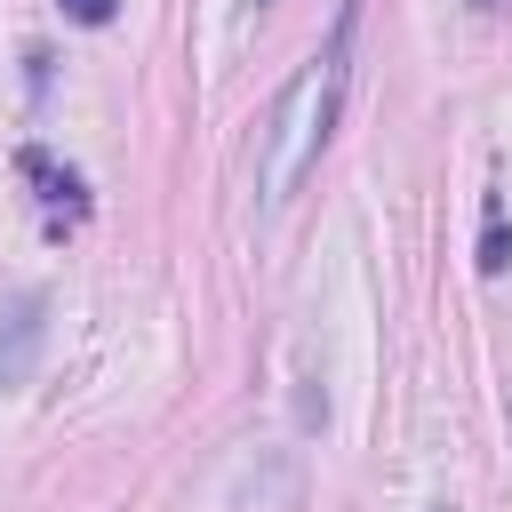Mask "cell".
Here are the masks:
<instances>
[{"label": "cell", "instance_id": "obj_5", "mask_svg": "<svg viewBox=\"0 0 512 512\" xmlns=\"http://www.w3.org/2000/svg\"><path fill=\"white\" fill-rule=\"evenodd\" d=\"M56 8H64L72 24H112V8H120V0H56Z\"/></svg>", "mask_w": 512, "mask_h": 512}, {"label": "cell", "instance_id": "obj_6", "mask_svg": "<svg viewBox=\"0 0 512 512\" xmlns=\"http://www.w3.org/2000/svg\"><path fill=\"white\" fill-rule=\"evenodd\" d=\"M472 8H504V0H472Z\"/></svg>", "mask_w": 512, "mask_h": 512}, {"label": "cell", "instance_id": "obj_4", "mask_svg": "<svg viewBox=\"0 0 512 512\" xmlns=\"http://www.w3.org/2000/svg\"><path fill=\"white\" fill-rule=\"evenodd\" d=\"M512 264V224H504V192L480 200V272H504Z\"/></svg>", "mask_w": 512, "mask_h": 512}, {"label": "cell", "instance_id": "obj_2", "mask_svg": "<svg viewBox=\"0 0 512 512\" xmlns=\"http://www.w3.org/2000/svg\"><path fill=\"white\" fill-rule=\"evenodd\" d=\"M40 344H48V296H40V288H16V296L0 304V392L32 384Z\"/></svg>", "mask_w": 512, "mask_h": 512}, {"label": "cell", "instance_id": "obj_3", "mask_svg": "<svg viewBox=\"0 0 512 512\" xmlns=\"http://www.w3.org/2000/svg\"><path fill=\"white\" fill-rule=\"evenodd\" d=\"M16 168L40 184V200H48V208H64V224H80V216H88V184H80L72 168H56L40 144H24V152H16Z\"/></svg>", "mask_w": 512, "mask_h": 512}, {"label": "cell", "instance_id": "obj_7", "mask_svg": "<svg viewBox=\"0 0 512 512\" xmlns=\"http://www.w3.org/2000/svg\"><path fill=\"white\" fill-rule=\"evenodd\" d=\"M256 8H272V0H256Z\"/></svg>", "mask_w": 512, "mask_h": 512}, {"label": "cell", "instance_id": "obj_1", "mask_svg": "<svg viewBox=\"0 0 512 512\" xmlns=\"http://www.w3.org/2000/svg\"><path fill=\"white\" fill-rule=\"evenodd\" d=\"M344 56H352V8L336 16L328 48L280 88V104H272V120H264V136H256V200H264V208H288L296 184L312 176V160H320V144H328V128H336L344 80H352Z\"/></svg>", "mask_w": 512, "mask_h": 512}]
</instances>
